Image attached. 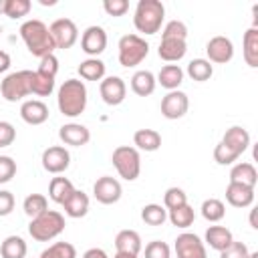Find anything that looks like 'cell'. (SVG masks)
<instances>
[{
	"mask_svg": "<svg viewBox=\"0 0 258 258\" xmlns=\"http://www.w3.org/2000/svg\"><path fill=\"white\" fill-rule=\"evenodd\" d=\"M20 38L24 40L28 52L32 56H38V58H42L46 54H52V50L56 48L54 46V40L50 36L48 26L42 20H38V18H32V20L22 22V26H20Z\"/></svg>",
	"mask_w": 258,
	"mask_h": 258,
	"instance_id": "cell-1",
	"label": "cell"
},
{
	"mask_svg": "<svg viewBox=\"0 0 258 258\" xmlns=\"http://www.w3.org/2000/svg\"><path fill=\"white\" fill-rule=\"evenodd\" d=\"M58 111L64 117H79L87 109V87L79 79H67L56 93Z\"/></svg>",
	"mask_w": 258,
	"mask_h": 258,
	"instance_id": "cell-2",
	"label": "cell"
},
{
	"mask_svg": "<svg viewBox=\"0 0 258 258\" xmlns=\"http://www.w3.org/2000/svg\"><path fill=\"white\" fill-rule=\"evenodd\" d=\"M165 18V6L159 0H139L133 12V24L143 34L159 32Z\"/></svg>",
	"mask_w": 258,
	"mask_h": 258,
	"instance_id": "cell-3",
	"label": "cell"
},
{
	"mask_svg": "<svg viewBox=\"0 0 258 258\" xmlns=\"http://www.w3.org/2000/svg\"><path fill=\"white\" fill-rule=\"evenodd\" d=\"M64 230V216L56 210H46L44 214L36 216L28 224V234L36 242H48L54 240Z\"/></svg>",
	"mask_w": 258,
	"mask_h": 258,
	"instance_id": "cell-4",
	"label": "cell"
},
{
	"mask_svg": "<svg viewBox=\"0 0 258 258\" xmlns=\"http://www.w3.org/2000/svg\"><path fill=\"white\" fill-rule=\"evenodd\" d=\"M119 64L129 69L143 62V58L149 54V44L139 34H123L119 38Z\"/></svg>",
	"mask_w": 258,
	"mask_h": 258,
	"instance_id": "cell-5",
	"label": "cell"
},
{
	"mask_svg": "<svg viewBox=\"0 0 258 258\" xmlns=\"http://www.w3.org/2000/svg\"><path fill=\"white\" fill-rule=\"evenodd\" d=\"M111 161L119 173V177H123L125 181H135L141 173V157L139 151L131 145H119L117 149H113Z\"/></svg>",
	"mask_w": 258,
	"mask_h": 258,
	"instance_id": "cell-6",
	"label": "cell"
},
{
	"mask_svg": "<svg viewBox=\"0 0 258 258\" xmlns=\"http://www.w3.org/2000/svg\"><path fill=\"white\" fill-rule=\"evenodd\" d=\"M0 93L8 103H16L32 95V71H16L6 75L0 83Z\"/></svg>",
	"mask_w": 258,
	"mask_h": 258,
	"instance_id": "cell-7",
	"label": "cell"
},
{
	"mask_svg": "<svg viewBox=\"0 0 258 258\" xmlns=\"http://www.w3.org/2000/svg\"><path fill=\"white\" fill-rule=\"evenodd\" d=\"M48 30H50V36H52L56 48L67 50V48L75 46V42L79 40V28L71 18H56L48 26Z\"/></svg>",
	"mask_w": 258,
	"mask_h": 258,
	"instance_id": "cell-8",
	"label": "cell"
},
{
	"mask_svg": "<svg viewBox=\"0 0 258 258\" xmlns=\"http://www.w3.org/2000/svg\"><path fill=\"white\" fill-rule=\"evenodd\" d=\"M40 161H42L44 171L54 173V175H60V173L67 171L69 165H71V153H69V149L62 147V145H50V147H46V149L42 151Z\"/></svg>",
	"mask_w": 258,
	"mask_h": 258,
	"instance_id": "cell-9",
	"label": "cell"
},
{
	"mask_svg": "<svg viewBox=\"0 0 258 258\" xmlns=\"http://www.w3.org/2000/svg\"><path fill=\"white\" fill-rule=\"evenodd\" d=\"M93 196L99 204L103 206H111V204H117L123 196V187L119 183V179L111 177V175H103L95 181L93 185Z\"/></svg>",
	"mask_w": 258,
	"mask_h": 258,
	"instance_id": "cell-10",
	"label": "cell"
},
{
	"mask_svg": "<svg viewBox=\"0 0 258 258\" xmlns=\"http://www.w3.org/2000/svg\"><path fill=\"white\" fill-rule=\"evenodd\" d=\"M175 254L177 258H208L206 254V246L202 242L200 236L191 234V232H183L175 238Z\"/></svg>",
	"mask_w": 258,
	"mask_h": 258,
	"instance_id": "cell-11",
	"label": "cell"
},
{
	"mask_svg": "<svg viewBox=\"0 0 258 258\" xmlns=\"http://www.w3.org/2000/svg\"><path fill=\"white\" fill-rule=\"evenodd\" d=\"M81 48L89 58H97L107 48V32L103 26H89L81 36Z\"/></svg>",
	"mask_w": 258,
	"mask_h": 258,
	"instance_id": "cell-12",
	"label": "cell"
},
{
	"mask_svg": "<svg viewBox=\"0 0 258 258\" xmlns=\"http://www.w3.org/2000/svg\"><path fill=\"white\" fill-rule=\"evenodd\" d=\"M99 93L103 103H107L109 107H117L127 97V85L121 77H105L99 85Z\"/></svg>",
	"mask_w": 258,
	"mask_h": 258,
	"instance_id": "cell-13",
	"label": "cell"
},
{
	"mask_svg": "<svg viewBox=\"0 0 258 258\" xmlns=\"http://www.w3.org/2000/svg\"><path fill=\"white\" fill-rule=\"evenodd\" d=\"M189 109V99L183 91H169L163 99H161V115L165 119H181Z\"/></svg>",
	"mask_w": 258,
	"mask_h": 258,
	"instance_id": "cell-14",
	"label": "cell"
},
{
	"mask_svg": "<svg viewBox=\"0 0 258 258\" xmlns=\"http://www.w3.org/2000/svg\"><path fill=\"white\" fill-rule=\"evenodd\" d=\"M206 52H208V60L216 62V64H226L234 58V44L228 36H214L208 40L206 44Z\"/></svg>",
	"mask_w": 258,
	"mask_h": 258,
	"instance_id": "cell-15",
	"label": "cell"
},
{
	"mask_svg": "<svg viewBox=\"0 0 258 258\" xmlns=\"http://www.w3.org/2000/svg\"><path fill=\"white\" fill-rule=\"evenodd\" d=\"M58 137L64 145L71 147H83L91 141V131L81 123H64L58 129Z\"/></svg>",
	"mask_w": 258,
	"mask_h": 258,
	"instance_id": "cell-16",
	"label": "cell"
},
{
	"mask_svg": "<svg viewBox=\"0 0 258 258\" xmlns=\"http://www.w3.org/2000/svg\"><path fill=\"white\" fill-rule=\"evenodd\" d=\"M48 107L40 99H28L20 105V117L28 125H42L48 119Z\"/></svg>",
	"mask_w": 258,
	"mask_h": 258,
	"instance_id": "cell-17",
	"label": "cell"
},
{
	"mask_svg": "<svg viewBox=\"0 0 258 258\" xmlns=\"http://www.w3.org/2000/svg\"><path fill=\"white\" fill-rule=\"evenodd\" d=\"M185 52H187V42L183 38H161L159 48H157L159 58L169 64L181 60L185 56Z\"/></svg>",
	"mask_w": 258,
	"mask_h": 258,
	"instance_id": "cell-18",
	"label": "cell"
},
{
	"mask_svg": "<svg viewBox=\"0 0 258 258\" xmlns=\"http://www.w3.org/2000/svg\"><path fill=\"white\" fill-rule=\"evenodd\" d=\"M226 202L234 208H248L254 204V187L230 181L226 187Z\"/></svg>",
	"mask_w": 258,
	"mask_h": 258,
	"instance_id": "cell-19",
	"label": "cell"
},
{
	"mask_svg": "<svg viewBox=\"0 0 258 258\" xmlns=\"http://www.w3.org/2000/svg\"><path fill=\"white\" fill-rule=\"evenodd\" d=\"M115 250L117 252H125V254H135L139 256V252L143 250L141 244V236L135 230H121L115 236Z\"/></svg>",
	"mask_w": 258,
	"mask_h": 258,
	"instance_id": "cell-20",
	"label": "cell"
},
{
	"mask_svg": "<svg viewBox=\"0 0 258 258\" xmlns=\"http://www.w3.org/2000/svg\"><path fill=\"white\" fill-rule=\"evenodd\" d=\"M232 242H234V236L226 226H210L206 230V244L216 252L226 250Z\"/></svg>",
	"mask_w": 258,
	"mask_h": 258,
	"instance_id": "cell-21",
	"label": "cell"
},
{
	"mask_svg": "<svg viewBox=\"0 0 258 258\" xmlns=\"http://www.w3.org/2000/svg\"><path fill=\"white\" fill-rule=\"evenodd\" d=\"M222 141H224L228 147H232L234 151H238V153L242 155V153L250 147V133H248L244 127L234 125V127L226 129V133H224Z\"/></svg>",
	"mask_w": 258,
	"mask_h": 258,
	"instance_id": "cell-22",
	"label": "cell"
},
{
	"mask_svg": "<svg viewBox=\"0 0 258 258\" xmlns=\"http://www.w3.org/2000/svg\"><path fill=\"white\" fill-rule=\"evenodd\" d=\"M62 208H64V214L69 218H75V220L77 218H85L87 212H89V196L85 191H81V189H75L71 194V198L62 204Z\"/></svg>",
	"mask_w": 258,
	"mask_h": 258,
	"instance_id": "cell-23",
	"label": "cell"
},
{
	"mask_svg": "<svg viewBox=\"0 0 258 258\" xmlns=\"http://www.w3.org/2000/svg\"><path fill=\"white\" fill-rule=\"evenodd\" d=\"M155 75L151 71H137L133 77H131V91L137 95V97H149L153 91H155Z\"/></svg>",
	"mask_w": 258,
	"mask_h": 258,
	"instance_id": "cell-24",
	"label": "cell"
},
{
	"mask_svg": "<svg viewBox=\"0 0 258 258\" xmlns=\"http://www.w3.org/2000/svg\"><path fill=\"white\" fill-rule=\"evenodd\" d=\"M133 145L137 151H157L161 147V135L155 129H137L133 133Z\"/></svg>",
	"mask_w": 258,
	"mask_h": 258,
	"instance_id": "cell-25",
	"label": "cell"
},
{
	"mask_svg": "<svg viewBox=\"0 0 258 258\" xmlns=\"http://www.w3.org/2000/svg\"><path fill=\"white\" fill-rule=\"evenodd\" d=\"M230 181L232 183H242V185H248V187H254L256 181H258V171L252 163L248 161H242V163H236L232 169H230Z\"/></svg>",
	"mask_w": 258,
	"mask_h": 258,
	"instance_id": "cell-26",
	"label": "cell"
},
{
	"mask_svg": "<svg viewBox=\"0 0 258 258\" xmlns=\"http://www.w3.org/2000/svg\"><path fill=\"white\" fill-rule=\"evenodd\" d=\"M155 81L163 89H167V91H177V87L183 83V71H181L179 64H165L157 73V79Z\"/></svg>",
	"mask_w": 258,
	"mask_h": 258,
	"instance_id": "cell-27",
	"label": "cell"
},
{
	"mask_svg": "<svg viewBox=\"0 0 258 258\" xmlns=\"http://www.w3.org/2000/svg\"><path fill=\"white\" fill-rule=\"evenodd\" d=\"M75 191V185H73V181L69 179V177H52L50 179V185H48V198L54 202V204H64L69 198H71V194Z\"/></svg>",
	"mask_w": 258,
	"mask_h": 258,
	"instance_id": "cell-28",
	"label": "cell"
},
{
	"mask_svg": "<svg viewBox=\"0 0 258 258\" xmlns=\"http://www.w3.org/2000/svg\"><path fill=\"white\" fill-rule=\"evenodd\" d=\"M244 50H242V54H244V60H246V64L248 67H252V69H256L258 67V28H248L246 32H244Z\"/></svg>",
	"mask_w": 258,
	"mask_h": 258,
	"instance_id": "cell-29",
	"label": "cell"
},
{
	"mask_svg": "<svg viewBox=\"0 0 258 258\" xmlns=\"http://www.w3.org/2000/svg\"><path fill=\"white\" fill-rule=\"evenodd\" d=\"M26 252H28V246L20 236H6L4 242L0 244L2 258H26Z\"/></svg>",
	"mask_w": 258,
	"mask_h": 258,
	"instance_id": "cell-30",
	"label": "cell"
},
{
	"mask_svg": "<svg viewBox=\"0 0 258 258\" xmlns=\"http://www.w3.org/2000/svg\"><path fill=\"white\" fill-rule=\"evenodd\" d=\"M79 75L85 81H103L105 79V62L101 58H85L79 64Z\"/></svg>",
	"mask_w": 258,
	"mask_h": 258,
	"instance_id": "cell-31",
	"label": "cell"
},
{
	"mask_svg": "<svg viewBox=\"0 0 258 258\" xmlns=\"http://www.w3.org/2000/svg\"><path fill=\"white\" fill-rule=\"evenodd\" d=\"M187 75L191 81H198V83H204V81H210L212 75H214V67L208 58H194L189 60L187 64Z\"/></svg>",
	"mask_w": 258,
	"mask_h": 258,
	"instance_id": "cell-32",
	"label": "cell"
},
{
	"mask_svg": "<svg viewBox=\"0 0 258 258\" xmlns=\"http://www.w3.org/2000/svg\"><path fill=\"white\" fill-rule=\"evenodd\" d=\"M167 220L171 222V226L185 230V228H189V226L194 224L196 214H194V208H191L189 204H185V206H179V208H175V210H169V212H167Z\"/></svg>",
	"mask_w": 258,
	"mask_h": 258,
	"instance_id": "cell-33",
	"label": "cell"
},
{
	"mask_svg": "<svg viewBox=\"0 0 258 258\" xmlns=\"http://www.w3.org/2000/svg\"><path fill=\"white\" fill-rule=\"evenodd\" d=\"M22 210H24V214L32 220V218H36V216H40V214H44V212L48 210V200H46L42 194H30V196L24 198Z\"/></svg>",
	"mask_w": 258,
	"mask_h": 258,
	"instance_id": "cell-34",
	"label": "cell"
},
{
	"mask_svg": "<svg viewBox=\"0 0 258 258\" xmlns=\"http://www.w3.org/2000/svg\"><path fill=\"white\" fill-rule=\"evenodd\" d=\"M202 216H204V220H208V222H220L224 216H226V206H224V202L222 200H218V198H210V200H204V204H202Z\"/></svg>",
	"mask_w": 258,
	"mask_h": 258,
	"instance_id": "cell-35",
	"label": "cell"
},
{
	"mask_svg": "<svg viewBox=\"0 0 258 258\" xmlns=\"http://www.w3.org/2000/svg\"><path fill=\"white\" fill-rule=\"evenodd\" d=\"M141 220L147 226H161L167 220V210L159 204H147L141 208Z\"/></svg>",
	"mask_w": 258,
	"mask_h": 258,
	"instance_id": "cell-36",
	"label": "cell"
},
{
	"mask_svg": "<svg viewBox=\"0 0 258 258\" xmlns=\"http://www.w3.org/2000/svg\"><path fill=\"white\" fill-rule=\"evenodd\" d=\"M38 258H77V248L71 242H54L42 250Z\"/></svg>",
	"mask_w": 258,
	"mask_h": 258,
	"instance_id": "cell-37",
	"label": "cell"
},
{
	"mask_svg": "<svg viewBox=\"0 0 258 258\" xmlns=\"http://www.w3.org/2000/svg\"><path fill=\"white\" fill-rule=\"evenodd\" d=\"M54 91V79L46 77L38 71H32V95L36 97H48Z\"/></svg>",
	"mask_w": 258,
	"mask_h": 258,
	"instance_id": "cell-38",
	"label": "cell"
},
{
	"mask_svg": "<svg viewBox=\"0 0 258 258\" xmlns=\"http://www.w3.org/2000/svg\"><path fill=\"white\" fill-rule=\"evenodd\" d=\"M187 204V196L181 187H167L165 194H163V208L169 212V210H175L179 206H185Z\"/></svg>",
	"mask_w": 258,
	"mask_h": 258,
	"instance_id": "cell-39",
	"label": "cell"
},
{
	"mask_svg": "<svg viewBox=\"0 0 258 258\" xmlns=\"http://www.w3.org/2000/svg\"><path fill=\"white\" fill-rule=\"evenodd\" d=\"M32 8V2L30 0H6V8H4V14L12 20L16 18H22L30 12Z\"/></svg>",
	"mask_w": 258,
	"mask_h": 258,
	"instance_id": "cell-40",
	"label": "cell"
},
{
	"mask_svg": "<svg viewBox=\"0 0 258 258\" xmlns=\"http://www.w3.org/2000/svg\"><path fill=\"white\" fill-rule=\"evenodd\" d=\"M238 157H240V153L234 151L232 147H228L224 141H220V143L214 147V159H216V163H220V165H230V163H234Z\"/></svg>",
	"mask_w": 258,
	"mask_h": 258,
	"instance_id": "cell-41",
	"label": "cell"
},
{
	"mask_svg": "<svg viewBox=\"0 0 258 258\" xmlns=\"http://www.w3.org/2000/svg\"><path fill=\"white\" fill-rule=\"evenodd\" d=\"M161 38H187V26L181 22V20H169L165 26H163V32H161Z\"/></svg>",
	"mask_w": 258,
	"mask_h": 258,
	"instance_id": "cell-42",
	"label": "cell"
},
{
	"mask_svg": "<svg viewBox=\"0 0 258 258\" xmlns=\"http://www.w3.org/2000/svg\"><path fill=\"white\" fill-rule=\"evenodd\" d=\"M145 258H171V248L161 240H153L145 246Z\"/></svg>",
	"mask_w": 258,
	"mask_h": 258,
	"instance_id": "cell-43",
	"label": "cell"
},
{
	"mask_svg": "<svg viewBox=\"0 0 258 258\" xmlns=\"http://www.w3.org/2000/svg\"><path fill=\"white\" fill-rule=\"evenodd\" d=\"M16 175V161L10 155H0V183H8Z\"/></svg>",
	"mask_w": 258,
	"mask_h": 258,
	"instance_id": "cell-44",
	"label": "cell"
},
{
	"mask_svg": "<svg viewBox=\"0 0 258 258\" xmlns=\"http://www.w3.org/2000/svg\"><path fill=\"white\" fill-rule=\"evenodd\" d=\"M38 73H42V75H46V77H56V73H58V58L54 56V54H46V56H42L40 58V62H38V69H36Z\"/></svg>",
	"mask_w": 258,
	"mask_h": 258,
	"instance_id": "cell-45",
	"label": "cell"
},
{
	"mask_svg": "<svg viewBox=\"0 0 258 258\" xmlns=\"http://www.w3.org/2000/svg\"><path fill=\"white\" fill-rule=\"evenodd\" d=\"M248 254H250L248 246L244 242H236L234 240L226 250L220 252V258H248Z\"/></svg>",
	"mask_w": 258,
	"mask_h": 258,
	"instance_id": "cell-46",
	"label": "cell"
},
{
	"mask_svg": "<svg viewBox=\"0 0 258 258\" xmlns=\"http://www.w3.org/2000/svg\"><path fill=\"white\" fill-rule=\"evenodd\" d=\"M103 10L109 16H123L129 10V2L127 0H105L103 2Z\"/></svg>",
	"mask_w": 258,
	"mask_h": 258,
	"instance_id": "cell-47",
	"label": "cell"
},
{
	"mask_svg": "<svg viewBox=\"0 0 258 258\" xmlns=\"http://www.w3.org/2000/svg\"><path fill=\"white\" fill-rule=\"evenodd\" d=\"M16 139V129L12 123L8 121H0V147H8L12 145Z\"/></svg>",
	"mask_w": 258,
	"mask_h": 258,
	"instance_id": "cell-48",
	"label": "cell"
},
{
	"mask_svg": "<svg viewBox=\"0 0 258 258\" xmlns=\"http://www.w3.org/2000/svg\"><path fill=\"white\" fill-rule=\"evenodd\" d=\"M14 196H12V191H8V189H0V218H4V216H10L12 214V210H14Z\"/></svg>",
	"mask_w": 258,
	"mask_h": 258,
	"instance_id": "cell-49",
	"label": "cell"
},
{
	"mask_svg": "<svg viewBox=\"0 0 258 258\" xmlns=\"http://www.w3.org/2000/svg\"><path fill=\"white\" fill-rule=\"evenodd\" d=\"M83 258H109V256H107V252L103 248H89L83 254Z\"/></svg>",
	"mask_w": 258,
	"mask_h": 258,
	"instance_id": "cell-50",
	"label": "cell"
},
{
	"mask_svg": "<svg viewBox=\"0 0 258 258\" xmlns=\"http://www.w3.org/2000/svg\"><path fill=\"white\" fill-rule=\"evenodd\" d=\"M12 60H10V54L6 50H0V73H6L10 69Z\"/></svg>",
	"mask_w": 258,
	"mask_h": 258,
	"instance_id": "cell-51",
	"label": "cell"
},
{
	"mask_svg": "<svg viewBox=\"0 0 258 258\" xmlns=\"http://www.w3.org/2000/svg\"><path fill=\"white\" fill-rule=\"evenodd\" d=\"M250 226H252L254 230L258 228V224H256V210H252V212H250Z\"/></svg>",
	"mask_w": 258,
	"mask_h": 258,
	"instance_id": "cell-52",
	"label": "cell"
},
{
	"mask_svg": "<svg viewBox=\"0 0 258 258\" xmlns=\"http://www.w3.org/2000/svg\"><path fill=\"white\" fill-rule=\"evenodd\" d=\"M113 258H139V256H135V254H125V252H117Z\"/></svg>",
	"mask_w": 258,
	"mask_h": 258,
	"instance_id": "cell-53",
	"label": "cell"
},
{
	"mask_svg": "<svg viewBox=\"0 0 258 258\" xmlns=\"http://www.w3.org/2000/svg\"><path fill=\"white\" fill-rule=\"evenodd\" d=\"M40 4H42V6H46V4H48V6H52V4H54V0H40Z\"/></svg>",
	"mask_w": 258,
	"mask_h": 258,
	"instance_id": "cell-54",
	"label": "cell"
},
{
	"mask_svg": "<svg viewBox=\"0 0 258 258\" xmlns=\"http://www.w3.org/2000/svg\"><path fill=\"white\" fill-rule=\"evenodd\" d=\"M4 8H6V0H0V14H4Z\"/></svg>",
	"mask_w": 258,
	"mask_h": 258,
	"instance_id": "cell-55",
	"label": "cell"
},
{
	"mask_svg": "<svg viewBox=\"0 0 258 258\" xmlns=\"http://www.w3.org/2000/svg\"><path fill=\"white\" fill-rule=\"evenodd\" d=\"M248 258H258V252H250V254H248Z\"/></svg>",
	"mask_w": 258,
	"mask_h": 258,
	"instance_id": "cell-56",
	"label": "cell"
}]
</instances>
